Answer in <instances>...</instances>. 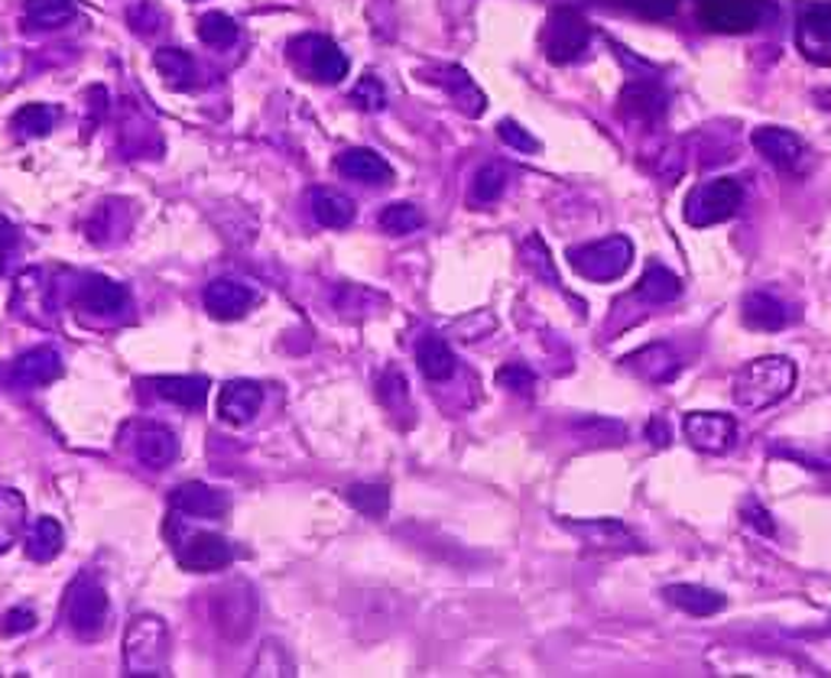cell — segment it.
<instances>
[{"instance_id":"1","label":"cell","mask_w":831,"mask_h":678,"mask_svg":"<svg viewBox=\"0 0 831 678\" xmlns=\"http://www.w3.org/2000/svg\"><path fill=\"white\" fill-rule=\"evenodd\" d=\"M796 383V363L783 354H767L744 363L734 376V402L744 409H767L790 396Z\"/></svg>"},{"instance_id":"2","label":"cell","mask_w":831,"mask_h":678,"mask_svg":"<svg viewBox=\"0 0 831 678\" xmlns=\"http://www.w3.org/2000/svg\"><path fill=\"white\" fill-rule=\"evenodd\" d=\"M127 676H166L169 666V630L156 614H137L124 634Z\"/></svg>"},{"instance_id":"3","label":"cell","mask_w":831,"mask_h":678,"mask_svg":"<svg viewBox=\"0 0 831 678\" xmlns=\"http://www.w3.org/2000/svg\"><path fill=\"white\" fill-rule=\"evenodd\" d=\"M62 617L68 624V630L78 640H98L107 627V594L101 588V581L88 572H81L62 601Z\"/></svg>"},{"instance_id":"4","label":"cell","mask_w":831,"mask_h":678,"mask_svg":"<svg viewBox=\"0 0 831 678\" xmlns=\"http://www.w3.org/2000/svg\"><path fill=\"white\" fill-rule=\"evenodd\" d=\"M568 264L578 277L591 283H611L621 280L634 264V244L624 234H611L604 241H591L568 251Z\"/></svg>"},{"instance_id":"5","label":"cell","mask_w":831,"mask_h":678,"mask_svg":"<svg viewBox=\"0 0 831 678\" xmlns=\"http://www.w3.org/2000/svg\"><path fill=\"white\" fill-rule=\"evenodd\" d=\"M744 202V192L734 179H712L705 186H695L686 199V221L692 228H712L738 215Z\"/></svg>"},{"instance_id":"6","label":"cell","mask_w":831,"mask_h":678,"mask_svg":"<svg viewBox=\"0 0 831 678\" xmlns=\"http://www.w3.org/2000/svg\"><path fill=\"white\" fill-rule=\"evenodd\" d=\"M212 617L225 640L241 643L254 630V621H257V598H254L251 585L231 581V585L218 588L212 598Z\"/></svg>"},{"instance_id":"7","label":"cell","mask_w":831,"mask_h":678,"mask_svg":"<svg viewBox=\"0 0 831 678\" xmlns=\"http://www.w3.org/2000/svg\"><path fill=\"white\" fill-rule=\"evenodd\" d=\"M682 432L695 451L725 455L738 442V422L728 412H689L682 419Z\"/></svg>"},{"instance_id":"8","label":"cell","mask_w":831,"mask_h":678,"mask_svg":"<svg viewBox=\"0 0 831 678\" xmlns=\"http://www.w3.org/2000/svg\"><path fill=\"white\" fill-rule=\"evenodd\" d=\"M176 559L186 572L195 575H208V572H221L234 562V549L225 536L218 533H192L186 542H179Z\"/></svg>"},{"instance_id":"9","label":"cell","mask_w":831,"mask_h":678,"mask_svg":"<svg viewBox=\"0 0 831 678\" xmlns=\"http://www.w3.org/2000/svg\"><path fill=\"white\" fill-rule=\"evenodd\" d=\"M133 458L150 471L169 468L179 458L176 432L163 422H140L137 432H133Z\"/></svg>"},{"instance_id":"10","label":"cell","mask_w":831,"mask_h":678,"mask_svg":"<svg viewBox=\"0 0 831 678\" xmlns=\"http://www.w3.org/2000/svg\"><path fill=\"white\" fill-rule=\"evenodd\" d=\"M172 510L182 516H195V520H221L231 510L228 494H221L218 487H208L202 481H189L182 487H176L172 494Z\"/></svg>"},{"instance_id":"11","label":"cell","mask_w":831,"mask_h":678,"mask_svg":"<svg viewBox=\"0 0 831 678\" xmlns=\"http://www.w3.org/2000/svg\"><path fill=\"white\" fill-rule=\"evenodd\" d=\"M254 306H257V293L238 280H212L205 286V309L212 319L234 322V319H244Z\"/></svg>"},{"instance_id":"12","label":"cell","mask_w":831,"mask_h":678,"mask_svg":"<svg viewBox=\"0 0 831 678\" xmlns=\"http://www.w3.org/2000/svg\"><path fill=\"white\" fill-rule=\"evenodd\" d=\"M296 49L303 52L306 68H309L319 81L335 85V81H342V78L348 75V59H345V52H342L332 39H325V36H303V39L296 42Z\"/></svg>"},{"instance_id":"13","label":"cell","mask_w":831,"mask_h":678,"mask_svg":"<svg viewBox=\"0 0 831 678\" xmlns=\"http://www.w3.org/2000/svg\"><path fill=\"white\" fill-rule=\"evenodd\" d=\"M264 406V389L260 383L254 380H231L221 386V396H218V415L228 422V425H247L254 422V415L260 412Z\"/></svg>"},{"instance_id":"14","label":"cell","mask_w":831,"mask_h":678,"mask_svg":"<svg viewBox=\"0 0 831 678\" xmlns=\"http://www.w3.org/2000/svg\"><path fill=\"white\" fill-rule=\"evenodd\" d=\"M10 306H13L26 322L49 325V319H52V303H49V290H46L39 270H26V273L16 280V293H13Z\"/></svg>"},{"instance_id":"15","label":"cell","mask_w":831,"mask_h":678,"mask_svg":"<svg viewBox=\"0 0 831 678\" xmlns=\"http://www.w3.org/2000/svg\"><path fill=\"white\" fill-rule=\"evenodd\" d=\"M588 546L611 549V552H640V539L621 523V520H588V523H568Z\"/></svg>"},{"instance_id":"16","label":"cell","mask_w":831,"mask_h":678,"mask_svg":"<svg viewBox=\"0 0 831 678\" xmlns=\"http://www.w3.org/2000/svg\"><path fill=\"white\" fill-rule=\"evenodd\" d=\"M702 16L715 29H751L760 20V0H702Z\"/></svg>"},{"instance_id":"17","label":"cell","mask_w":831,"mask_h":678,"mask_svg":"<svg viewBox=\"0 0 831 678\" xmlns=\"http://www.w3.org/2000/svg\"><path fill=\"white\" fill-rule=\"evenodd\" d=\"M338 172L348 176V179H358L365 186H387L394 182V169L391 163L374 153V150H365V146H355V150H345L338 156Z\"/></svg>"},{"instance_id":"18","label":"cell","mask_w":831,"mask_h":678,"mask_svg":"<svg viewBox=\"0 0 831 678\" xmlns=\"http://www.w3.org/2000/svg\"><path fill=\"white\" fill-rule=\"evenodd\" d=\"M741 319L754 332H780V329H787L793 322V312H790V306L783 299H777L770 293H751L744 299Z\"/></svg>"},{"instance_id":"19","label":"cell","mask_w":831,"mask_h":678,"mask_svg":"<svg viewBox=\"0 0 831 678\" xmlns=\"http://www.w3.org/2000/svg\"><path fill=\"white\" fill-rule=\"evenodd\" d=\"M13 383L20 386H42L62 376V357L52 347H33L26 354L16 357L13 370H10Z\"/></svg>"},{"instance_id":"20","label":"cell","mask_w":831,"mask_h":678,"mask_svg":"<svg viewBox=\"0 0 831 678\" xmlns=\"http://www.w3.org/2000/svg\"><path fill=\"white\" fill-rule=\"evenodd\" d=\"M637 376L650 380V383H669L679 373V354L669 344H650L640 347L637 354H630L624 360Z\"/></svg>"},{"instance_id":"21","label":"cell","mask_w":831,"mask_h":678,"mask_svg":"<svg viewBox=\"0 0 831 678\" xmlns=\"http://www.w3.org/2000/svg\"><path fill=\"white\" fill-rule=\"evenodd\" d=\"M78 303L91 316H117L127 306V290L107 277H88L78 290Z\"/></svg>"},{"instance_id":"22","label":"cell","mask_w":831,"mask_h":678,"mask_svg":"<svg viewBox=\"0 0 831 678\" xmlns=\"http://www.w3.org/2000/svg\"><path fill=\"white\" fill-rule=\"evenodd\" d=\"M663 598L673 607H679L692 617H715L728 604L725 594H718L712 588H702V585H669V588H663Z\"/></svg>"},{"instance_id":"23","label":"cell","mask_w":831,"mask_h":678,"mask_svg":"<svg viewBox=\"0 0 831 678\" xmlns=\"http://www.w3.org/2000/svg\"><path fill=\"white\" fill-rule=\"evenodd\" d=\"M581 46H585V26H581V20L572 16V13H555V16H552V26H549V39H546L549 59L565 62V59L578 55Z\"/></svg>"},{"instance_id":"24","label":"cell","mask_w":831,"mask_h":678,"mask_svg":"<svg viewBox=\"0 0 831 678\" xmlns=\"http://www.w3.org/2000/svg\"><path fill=\"white\" fill-rule=\"evenodd\" d=\"M309 205H312L316 221L325 225V228H348V225L358 218L355 202H351L348 195L335 192V189H312Z\"/></svg>"},{"instance_id":"25","label":"cell","mask_w":831,"mask_h":678,"mask_svg":"<svg viewBox=\"0 0 831 678\" xmlns=\"http://www.w3.org/2000/svg\"><path fill=\"white\" fill-rule=\"evenodd\" d=\"M416 363H419L422 376L435 380V383H442V380H448L455 373V354H451V347L438 335L419 338V344H416Z\"/></svg>"},{"instance_id":"26","label":"cell","mask_w":831,"mask_h":678,"mask_svg":"<svg viewBox=\"0 0 831 678\" xmlns=\"http://www.w3.org/2000/svg\"><path fill=\"white\" fill-rule=\"evenodd\" d=\"M800 46L809 59L829 62L831 59V13L829 10H809L800 23Z\"/></svg>"},{"instance_id":"27","label":"cell","mask_w":831,"mask_h":678,"mask_svg":"<svg viewBox=\"0 0 831 678\" xmlns=\"http://www.w3.org/2000/svg\"><path fill=\"white\" fill-rule=\"evenodd\" d=\"M754 143L760 146V153L770 159V163H777L780 169H793L800 159H803V143L793 137V133H787V130H777V127H767V130H757L754 133Z\"/></svg>"},{"instance_id":"28","label":"cell","mask_w":831,"mask_h":678,"mask_svg":"<svg viewBox=\"0 0 831 678\" xmlns=\"http://www.w3.org/2000/svg\"><path fill=\"white\" fill-rule=\"evenodd\" d=\"M153 389L176 406L199 409L208 396V380L205 376H156Z\"/></svg>"},{"instance_id":"29","label":"cell","mask_w":831,"mask_h":678,"mask_svg":"<svg viewBox=\"0 0 831 678\" xmlns=\"http://www.w3.org/2000/svg\"><path fill=\"white\" fill-rule=\"evenodd\" d=\"M679 293H682V280L669 267H663V264H650L643 280L637 283V296L653 303V306L673 303V299H679Z\"/></svg>"},{"instance_id":"30","label":"cell","mask_w":831,"mask_h":678,"mask_svg":"<svg viewBox=\"0 0 831 678\" xmlns=\"http://www.w3.org/2000/svg\"><path fill=\"white\" fill-rule=\"evenodd\" d=\"M78 13L75 0H26L23 16L29 29H59L65 23H72Z\"/></svg>"},{"instance_id":"31","label":"cell","mask_w":831,"mask_h":678,"mask_svg":"<svg viewBox=\"0 0 831 678\" xmlns=\"http://www.w3.org/2000/svg\"><path fill=\"white\" fill-rule=\"evenodd\" d=\"M62 542H65L62 526L52 516H39V523L26 536V555L33 562H52L62 552Z\"/></svg>"},{"instance_id":"32","label":"cell","mask_w":831,"mask_h":678,"mask_svg":"<svg viewBox=\"0 0 831 678\" xmlns=\"http://www.w3.org/2000/svg\"><path fill=\"white\" fill-rule=\"evenodd\" d=\"M345 497L368 520H384L391 510V490L384 484H351L345 490Z\"/></svg>"},{"instance_id":"33","label":"cell","mask_w":831,"mask_h":678,"mask_svg":"<svg viewBox=\"0 0 831 678\" xmlns=\"http://www.w3.org/2000/svg\"><path fill=\"white\" fill-rule=\"evenodd\" d=\"M26 523V503L16 490L0 487V555L13 546V539L20 536Z\"/></svg>"},{"instance_id":"34","label":"cell","mask_w":831,"mask_h":678,"mask_svg":"<svg viewBox=\"0 0 831 678\" xmlns=\"http://www.w3.org/2000/svg\"><path fill=\"white\" fill-rule=\"evenodd\" d=\"M438 85H445V91L455 98V104H458L464 114L477 117V114L484 111V94L474 88V81H471L461 68H445V75L438 78Z\"/></svg>"},{"instance_id":"35","label":"cell","mask_w":831,"mask_h":678,"mask_svg":"<svg viewBox=\"0 0 831 678\" xmlns=\"http://www.w3.org/2000/svg\"><path fill=\"white\" fill-rule=\"evenodd\" d=\"M153 62H156L159 75H163L169 85H176V88H186V85H192V75H195V62H192V55H189V52L166 46V49H156Z\"/></svg>"},{"instance_id":"36","label":"cell","mask_w":831,"mask_h":678,"mask_svg":"<svg viewBox=\"0 0 831 678\" xmlns=\"http://www.w3.org/2000/svg\"><path fill=\"white\" fill-rule=\"evenodd\" d=\"M425 225V218H422V212L410 205V202H394V205H387L384 212H381V228L387 231V234H394V238H404V234H413Z\"/></svg>"},{"instance_id":"37","label":"cell","mask_w":831,"mask_h":678,"mask_svg":"<svg viewBox=\"0 0 831 678\" xmlns=\"http://www.w3.org/2000/svg\"><path fill=\"white\" fill-rule=\"evenodd\" d=\"M199 39L202 42H208V46H215V49H228V46H234L238 42V23L228 16V13H205L202 20H199Z\"/></svg>"},{"instance_id":"38","label":"cell","mask_w":831,"mask_h":678,"mask_svg":"<svg viewBox=\"0 0 831 678\" xmlns=\"http://www.w3.org/2000/svg\"><path fill=\"white\" fill-rule=\"evenodd\" d=\"M52 124H55V111L46 104H26L13 117V127L20 137H46L52 130Z\"/></svg>"},{"instance_id":"39","label":"cell","mask_w":831,"mask_h":678,"mask_svg":"<svg viewBox=\"0 0 831 678\" xmlns=\"http://www.w3.org/2000/svg\"><path fill=\"white\" fill-rule=\"evenodd\" d=\"M378 393H381L384 406H387L394 415H404V409L413 412V406H410V383H407V376H404L400 370H387V373L381 376V383H378Z\"/></svg>"},{"instance_id":"40","label":"cell","mask_w":831,"mask_h":678,"mask_svg":"<svg viewBox=\"0 0 831 678\" xmlns=\"http://www.w3.org/2000/svg\"><path fill=\"white\" fill-rule=\"evenodd\" d=\"M251 676H296V666L290 660V653L283 650V643L277 640H267L257 663H254V673Z\"/></svg>"},{"instance_id":"41","label":"cell","mask_w":831,"mask_h":678,"mask_svg":"<svg viewBox=\"0 0 831 678\" xmlns=\"http://www.w3.org/2000/svg\"><path fill=\"white\" fill-rule=\"evenodd\" d=\"M503 186H507V172L500 166H484L477 176H474V186H471V199L481 202V205H490L503 195Z\"/></svg>"},{"instance_id":"42","label":"cell","mask_w":831,"mask_h":678,"mask_svg":"<svg viewBox=\"0 0 831 678\" xmlns=\"http://www.w3.org/2000/svg\"><path fill=\"white\" fill-rule=\"evenodd\" d=\"M497 383H500L503 389H510V393H523V396H529V393H533V386H536V376H533V370H529L526 363L513 360V363H507V367H500V370H497Z\"/></svg>"},{"instance_id":"43","label":"cell","mask_w":831,"mask_h":678,"mask_svg":"<svg viewBox=\"0 0 831 678\" xmlns=\"http://www.w3.org/2000/svg\"><path fill=\"white\" fill-rule=\"evenodd\" d=\"M351 101H355L361 111H381V107H384V85L378 81V75H365V78L355 85Z\"/></svg>"},{"instance_id":"44","label":"cell","mask_w":831,"mask_h":678,"mask_svg":"<svg viewBox=\"0 0 831 678\" xmlns=\"http://www.w3.org/2000/svg\"><path fill=\"white\" fill-rule=\"evenodd\" d=\"M523 254H526V264H529V267L536 264L539 277H549V283H552V286L559 283V277H555V270H552V260H549V251L542 247V241H539L536 234L523 244Z\"/></svg>"},{"instance_id":"45","label":"cell","mask_w":831,"mask_h":678,"mask_svg":"<svg viewBox=\"0 0 831 678\" xmlns=\"http://www.w3.org/2000/svg\"><path fill=\"white\" fill-rule=\"evenodd\" d=\"M500 137H503V140H507L510 146L523 150V153H533V150H536V140H533V137H529L526 130H520V127H516L513 120H503V124H500Z\"/></svg>"},{"instance_id":"46","label":"cell","mask_w":831,"mask_h":678,"mask_svg":"<svg viewBox=\"0 0 831 678\" xmlns=\"http://www.w3.org/2000/svg\"><path fill=\"white\" fill-rule=\"evenodd\" d=\"M33 627H36V614L26 611V607L10 611V614L3 617V634H26V630H33Z\"/></svg>"},{"instance_id":"47","label":"cell","mask_w":831,"mask_h":678,"mask_svg":"<svg viewBox=\"0 0 831 678\" xmlns=\"http://www.w3.org/2000/svg\"><path fill=\"white\" fill-rule=\"evenodd\" d=\"M744 523H747V526H757L764 536H774V520H770V513H767L760 503H754V507L744 510Z\"/></svg>"},{"instance_id":"48","label":"cell","mask_w":831,"mask_h":678,"mask_svg":"<svg viewBox=\"0 0 831 678\" xmlns=\"http://www.w3.org/2000/svg\"><path fill=\"white\" fill-rule=\"evenodd\" d=\"M637 10H643V13H650V16H666V13H673L676 10V0H630Z\"/></svg>"},{"instance_id":"49","label":"cell","mask_w":831,"mask_h":678,"mask_svg":"<svg viewBox=\"0 0 831 678\" xmlns=\"http://www.w3.org/2000/svg\"><path fill=\"white\" fill-rule=\"evenodd\" d=\"M16 238H20V234H16V228H13V225L0 215V254H7V251L16 244Z\"/></svg>"},{"instance_id":"50","label":"cell","mask_w":831,"mask_h":678,"mask_svg":"<svg viewBox=\"0 0 831 678\" xmlns=\"http://www.w3.org/2000/svg\"><path fill=\"white\" fill-rule=\"evenodd\" d=\"M0 270H3V257H0Z\"/></svg>"}]
</instances>
